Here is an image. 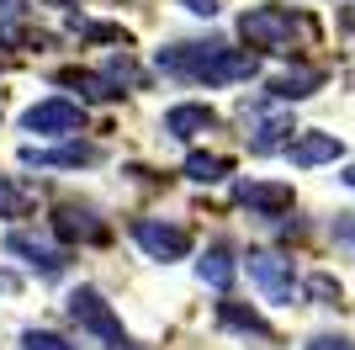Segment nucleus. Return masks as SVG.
I'll return each mask as SVG.
<instances>
[{
  "instance_id": "nucleus-1",
  "label": "nucleus",
  "mask_w": 355,
  "mask_h": 350,
  "mask_svg": "<svg viewBox=\"0 0 355 350\" xmlns=\"http://www.w3.org/2000/svg\"><path fill=\"white\" fill-rule=\"evenodd\" d=\"M239 32L260 53H292L297 38H313V22L292 6H254V11L239 16Z\"/></svg>"
},
{
  "instance_id": "nucleus-2",
  "label": "nucleus",
  "mask_w": 355,
  "mask_h": 350,
  "mask_svg": "<svg viewBox=\"0 0 355 350\" xmlns=\"http://www.w3.org/2000/svg\"><path fill=\"white\" fill-rule=\"evenodd\" d=\"M69 319L80 324L85 335H96L101 345H112V350L128 345V329H122V319L106 308V297H101L96 287H74V292H69Z\"/></svg>"
},
{
  "instance_id": "nucleus-3",
  "label": "nucleus",
  "mask_w": 355,
  "mask_h": 350,
  "mask_svg": "<svg viewBox=\"0 0 355 350\" xmlns=\"http://www.w3.org/2000/svg\"><path fill=\"white\" fill-rule=\"evenodd\" d=\"M244 271H250L254 292H260L266 303H297V276H292V260H286V255L254 249V255H244Z\"/></svg>"
},
{
  "instance_id": "nucleus-4",
  "label": "nucleus",
  "mask_w": 355,
  "mask_h": 350,
  "mask_svg": "<svg viewBox=\"0 0 355 350\" xmlns=\"http://www.w3.org/2000/svg\"><path fill=\"white\" fill-rule=\"evenodd\" d=\"M133 239L148 260H186L191 255V228L180 223H159V218H133Z\"/></svg>"
},
{
  "instance_id": "nucleus-5",
  "label": "nucleus",
  "mask_w": 355,
  "mask_h": 350,
  "mask_svg": "<svg viewBox=\"0 0 355 350\" xmlns=\"http://www.w3.org/2000/svg\"><path fill=\"white\" fill-rule=\"evenodd\" d=\"M21 128H27V133H43V138H69V133L85 128V106H80V101H64V96H53V101L27 106Z\"/></svg>"
},
{
  "instance_id": "nucleus-6",
  "label": "nucleus",
  "mask_w": 355,
  "mask_h": 350,
  "mask_svg": "<svg viewBox=\"0 0 355 350\" xmlns=\"http://www.w3.org/2000/svg\"><path fill=\"white\" fill-rule=\"evenodd\" d=\"M244 128H250V149H254V154H276V149H286V144H292L297 122H292V112L250 106V112H244Z\"/></svg>"
},
{
  "instance_id": "nucleus-7",
  "label": "nucleus",
  "mask_w": 355,
  "mask_h": 350,
  "mask_svg": "<svg viewBox=\"0 0 355 350\" xmlns=\"http://www.w3.org/2000/svg\"><path fill=\"white\" fill-rule=\"evenodd\" d=\"M260 74V58L250 48H218V53L202 64L196 85H234V80H254Z\"/></svg>"
},
{
  "instance_id": "nucleus-8",
  "label": "nucleus",
  "mask_w": 355,
  "mask_h": 350,
  "mask_svg": "<svg viewBox=\"0 0 355 350\" xmlns=\"http://www.w3.org/2000/svg\"><path fill=\"white\" fill-rule=\"evenodd\" d=\"M6 255H21L37 276H64V265H69L64 244H48V239H32V233H6Z\"/></svg>"
},
{
  "instance_id": "nucleus-9",
  "label": "nucleus",
  "mask_w": 355,
  "mask_h": 350,
  "mask_svg": "<svg viewBox=\"0 0 355 350\" xmlns=\"http://www.w3.org/2000/svg\"><path fill=\"white\" fill-rule=\"evenodd\" d=\"M234 197L250 207L254 218H282L286 207H292V186L286 181H239Z\"/></svg>"
},
{
  "instance_id": "nucleus-10",
  "label": "nucleus",
  "mask_w": 355,
  "mask_h": 350,
  "mask_svg": "<svg viewBox=\"0 0 355 350\" xmlns=\"http://www.w3.org/2000/svg\"><path fill=\"white\" fill-rule=\"evenodd\" d=\"M345 144L334 138V133H302V138H292L286 144V160L297 165V170H313V165H329V160H340Z\"/></svg>"
},
{
  "instance_id": "nucleus-11",
  "label": "nucleus",
  "mask_w": 355,
  "mask_h": 350,
  "mask_svg": "<svg viewBox=\"0 0 355 350\" xmlns=\"http://www.w3.org/2000/svg\"><path fill=\"white\" fill-rule=\"evenodd\" d=\"M207 128H218V112L202 106V101H180V106L164 112V133L170 138H196V133H207Z\"/></svg>"
},
{
  "instance_id": "nucleus-12",
  "label": "nucleus",
  "mask_w": 355,
  "mask_h": 350,
  "mask_svg": "<svg viewBox=\"0 0 355 350\" xmlns=\"http://www.w3.org/2000/svg\"><path fill=\"white\" fill-rule=\"evenodd\" d=\"M53 228H59V239H90V244H101L106 239V223H96V212H85V207H59V218H53Z\"/></svg>"
},
{
  "instance_id": "nucleus-13",
  "label": "nucleus",
  "mask_w": 355,
  "mask_h": 350,
  "mask_svg": "<svg viewBox=\"0 0 355 350\" xmlns=\"http://www.w3.org/2000/svg\"><path fill=\"white\" fill-rule=\"evenodd\" d=\"M318 85H324V69L297 64V69H286V74H276V80H270V96H276V101H302V96H313Z\"/></svg>"
},
{
  "instance_id": "nucleus-14",
  "label": "nucleus",
  "mask_w": 355,
  "mask_h": 350,
  "mask_svg": "<svg viewBox=\"0 0 355 350\" xmlns=\"http://www.w3.org/2000/svg\"><path fill=\"white\" fill-rule=\"evenodd\" d=\"M196 276L207 281V287L228 292V287H234V276H239V260H234V249H228V244H212L207 255H202V265H196Z\"/></svg>"
},
{
  "instance_id": "nucleus-15",
  "label": "nucleus",
  "mask_w": 355,
  "mask_h": 350,
  "mask_svg": "<svg viewBox=\"0 0 355 350\" xmlns=\"http://www.w3.org/2000/svg\"><path fill=\"white\" fill-rule=\"evenodd\" d=\"M21 160L27 165H96L101 160V149H90V144H64V149H21Z\"/></svg>"
},
{
  "instance_id": "nucleus-16",
  "label": "nucleus",
  "mask_w": 355,
  "mask_h": 350,
  "mask_svg": "<svg viewBox=\"0 0 355 350\" xmlns=\"http://www.w3.org/2000/svg\"><path fill=\"white\" fill-rule=\"evenodd\" d=\"M234 170V160L228 154H186V181H196V186H212V181H223V175Z\"/></svg>"
},
{
  "instance_id": "nucleus-17",
  "label": "nucleus",
  "mask_w": 355,
  "mask_h": 350,
  "mask_svg": "<svg viewBox=\"0 0 355 350\" xmlns=\"http://www.w3.org/2000/svg\"><path fill=\"white\" fill-rule=\"evenodd\" d=\"M218 324L244 329V335H266V319H260L254 308H244V303H218Z\"/></svg>"
},
{
  "instance_id": "nucleus-18",
  "label": "nucleus",
  "mask_w": 355,
  "mask_h": 350,
  "mask_svg": "<svg viewBox=\"0 0 355 350\" xmlns=\"http://www.w3.org/2000/svg\"><path fill=\"white\" fill-rule=\"evenodd\" d=\"M27 191L21 186H11V181H6V175H0V218H21V212H27Z\"/></svg>"
},
{
  "instance_id": "nucleus-19",
  "label": "nucleus",
  "mask_w": 355,
  "mask_h": 350,
  "mask_svg": "<svg viewBox=\"0 0 355 350\" xmlns=\"http://www.w3.org/2000/svg\"><path fill=\"white\" fill-rule=\"evenodd\" d=\"M80 38H96V43H122V48H128V32H122V27H106V22H85V27H80Z\"/></svg>"
},
{
  "instance_id": "nucleus-20",
  "label": "nucleus",
  "mask_w": 355,
  "mask_h": 350,
  "mask_svg": "<svg viewBox=\"0 0 355 350\" xmlns=\"http://www.w3.org/2000/svg\"><path fill=\"white\" fill-rule=\"evenodd\" d=\"M21 345H27V350H80V345H69L64 335H48V329H32Z\"/></svg>"
},
{
  "instance_id": "nucleus-21",
  "label": "nucleus",
  "mask_w": 355,
  "mask_h": 350,
  "mask_svg": "<svg viewBox=\"0 0 355 350\" xmlns=\"http://www.w3.org/2000/svg\"><path fill=\"white\" fill-rule=\"evenodd\" d=\"M308 297H318V303H334V297H340V281H334V276H308Z\"/></svg>"
},
{
  "instance_id": "nucleus-22",
  "label": "nucleus",
  "mask_w": 355,
  "mask_h": 350,
  "mask_svg": "<svg viewBox=\"0 0 355 350\" xmlns=\"http://www.w3.org/2000/svg\"><path fill=\"white\" fill-rule=\"evenodd\" d=\"M308 350H355V340H345V335H318V340H308Z\"/></svg>"
},
{
  "instance_id": "nucleus-23",
  "label": "nucleus",
  "mask_w": 355,
  "mask_h": 350,
  "mask_svg": "<svg viewBox=\"0 0 355 350\" xmlns=\"http://www.w3.org/2000/svg\"><path fill=\"white\" fill-rule=\"evenodd\" d=\"M180 6H186L191 16H218L223 11V0H180Z\"/></svg>"
},
{
  "instance_id": "nucleus-24",
  "label": "nucleus",
  "mask_w": 355,
  "mask_h": 350,
  "mask_svg": "<svg viewBox=\"0 0 355 350\" xmlns=\"http://www.w3.org/2000/svg\"><path fill=\"white\" fill-rule=\"evenodd\" d=\"M21 11V6H16V0H0V16H16Z\"/></svg>"
},
{
  "instance_id": "nucleus-25",
  "label": "nucleus",
  "mask_w": 355,
  "mask_h": 350,
  "mask_svg": "<svg viewBox=\"0 0 355 350\" xmlns=\"http://www.w3.org/2000/svg\"><path fill=\"white\" fill-rule=\"evenodd\" d=\"M0 292H16V276H6V271H0Z\"/></svg>"
},
{
  "instance_id": "nucleus-26",
  "label": "nucleus",
  "mask_w": 355,
  "mask_h": 350,
  "mask_svg": "<svg viewBox=\"0 0 355 350\" xmlns=\"http://www.w3.org/2000/svg\"><path fill=\"white\" fill-rule=\"evenodd\" d=\"M43 6H59V11H69V6H80V0H43Z\"/></svg>"
},
{
  "instance_id": "nucleus-27",
  "label": "nucleus",
  "mask_w": 355,
  "mask_h": 350,
  "mask_svg": "<svg viewBox=\"0 0 355 350\" xmlns=\"http://www.w3.org/2000/svg\"><path fill=\"white\" fill-rule=\"evenodd\" d=\"M340 181H345V186H350V191H355V165H350V170H345V175H340Z\"/></svg>"
},
{
  "instance_id": "nucleus-28",
  "label": "nucleus",
  "mask_w": 355,
  "mask_h": 350,
  "mask_svg": "<svg viewBox=\"0 0 355 350\" xmlns=\"http://www.w3.org/2000/svg\"><path fill=\"white\" fill-rule=\"evenodd\" d=\"M117 350H128V345H117Z\"/></svg>"
}]
</instances>
